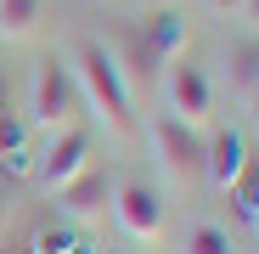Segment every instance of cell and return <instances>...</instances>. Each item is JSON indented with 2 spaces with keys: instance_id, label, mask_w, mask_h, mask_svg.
I'll return each mask as SVG.
<instances>
[{
  "instance_id": "e0dca14e",
  "label": "cell",
  "mask_w": 259,
  "mask_h": 254,
  "mask_svg": "<svg viewBox=\"0 0 259 254\" xmlns=\"http://www.w3.org/2000/svg\"><path fill=\"white\" fill-rule=\"evenodd\" d=\"M242 113H248V119H253V124H259V79H253V91H248V96H242Z\"/></svg>"
},
{
  "instance_id": "7a4b0ae2",
  "label": "cell",
  "mask_w": 259,
  "mask_h": 254,
  "mask_svg": "<svg viewBox=\"0 0 259 254\" xmlns=\"http://www.w3.org/2000/svg\"><path fill=\"white\" fill-rule=\"evenodd\" d=\"M23 124H28V136H39V141H51V136L73 130V124H84L79 85H73V68H68V62L46 57V62L34 68V79H28V113H23Z\"/></svg>"
},
{
  "instance_id": "ac0fdd59",
  "label": "cell",
  "mask_w": 259,
  "mask_h": 254,
  "mask_svg": "<svg viewBox=\"0 0 259 254\" xmlns=\"http://www.w3.org/2000/svg\"><path fill=\"white\" fill-rule=\"evenodd\" d=\"M242 23H248V28L259 34V0H242Z\"/></svg>"
},
{
  "instance_id": "ffe728a7",
  "label": "cell",
  "mask_w": 259,
  "mask_h": 254,
  "mask_svg": "<svg viewBox=\"0 0 259 254\" xmlns=\"http://www.w3.org/2000/svg\"><path fill=\"white\" fill-rule=\"evenodd\" d=\"M0 226H6V198H0Z\"/></svg>"
},
{
  "instance_id": "277c9868",
  "label": "cell",
  "mask_w": 259,
  "mask_h": 254,
  "mask_svg": "<svg viewBox=\"0 0 259 254\" xmlns=\"http://www.w3.org/2000/svg\"><path fill=\"white\" fill-rule=\"evenodd\" d=\"M152 153H158V169L175 192H197L203 187V136L186 130L175 113H158L152 119Z\"/></svg>"
},
{
  "instance_id": "d6986e66",
  "label": "cell",
  "mask_w": 259,
  "mask_h": 254,
  "mask_svg": "<svg viewBox=\"0 0 259 254\" xmlns=\"http://www.w3.org/2000/svg\"><path fill=\"white\" fill-rule=\"evenodd\" d=\"M62 254H102V248H96V243H79V237H73V243H68Z\"/></svg>"
},
{
  "instance_id": "ba28073f",
  "label": "cell",
  "mask_w": 259,
  "mask_h": 254,
  "mask_svg": "<svg viewBox=\"0 0 259 254\" xmlns=\"http://www.w3.org/2000/svg\"><path fill=\"white\" fill-rule=\"evenodd\" d=\"M248 164H253L248 136L214 119L208 130H203V187H208V192H231V187H237V175H242Z\"/></svg>"
},
{
  "instance_id": "9a60e30c",
  "label": "cell",
  "mask_w": 259,
  "mask_h": 254,
  "mask_svg": "<svg viewBox=\"0 0 259 254\" xmlns=\"http://www.w3.org/2000/svg\"><path fill=\"white\" fill-rule=\"evenodd\" d=\"M68 243H73L68 232H51V226H39V232L28 237V254H62Z\"/></svg>"
},
{
  "instance_id": "7402d4cb",
  "label": "cell",
  "mask_w": 259,
  "mask_h": 254,
  "mask_svg": "<svg viewBox=\"0 0 259 254\" xmlns=\"http://www.w3.org/2000/svg\"><path fill=\"white\" fill-rule=\"evenodd\" d=\"M0 254H17V248H0Z\"/></svg>"
},
{
  "instance_id": "9c48e42d",
  "label": "cell",
  "mask_w": 259,
  "mask_h": 254,
  "mask_svg": "<svg viewBox=\"0 0 259 254\" xmlns=\"http://www.w3.org/2000/svg\"><path fill=\"white\" fill-rule=\"evenodd\" d=\"M0 164H12V169H34V153H28V124L23 113L12 107V91H6V79H0Z\"/></svg>"
},
{
  "instance_id": "5bb4252c",
  "label": "cell",
  "mask_w": 259,
  "mask_h": 254,
  "mask_svg": "<svg viewBox=\"0 0 259 254\" xmlns=\"http://www.w3.org/2000/svg\"><path fill=\"white\" fill-rule=\"evenodd\" d=\"M226 198L237 203V215H242V221H253V226H259V158H253L242 175H237V187H231Z\"/></svg>"
},
{
  "instance_id": "4fadbf2b",
  "label": "cell",
  "mask_w": 259,
  "mask_h": 254,
  "mask_svg": "<svg viewBox=\"0 0 259 254\" xmlns=\"http://www.w3.org/2000/svg\"><path fill=\"white\" fill-rule=\"evenodd\" d=\"M181 254H237V237H231L220 221H197V226H186Z\"/></svg>"
},
{
  "instance_id": "7c38bea8",
  "label": "cell",
  "mask_w": 259,
  "mask_h": 254,
  "mask_svg": "<svg viewBox=\"0 0 259 254\" xmlns=\"http://www.w3.org/2000/svg\"><path fill=\"white\" fill-rule=\"evenodd\" d=\"M253 79H259V40H248V46H231V57H226V85H231V96H237V102L253 91Z\"/></svg>"
},
{
  "instance_id": "30bf717a",
  "label": "cell",
  "mask_w": 259,
  "mask_h": 254,
  "mask_svg": "<svg viewBox=\"0 0 259 254\" xmlns=\"http://www.w3.org/2000/svg\"><path fill=\"white\" fill-rule=\"evenodd\" d=\"M39 12H46V0H0V40L6 46H28L39 34Z\"/></svg>"
},
{
  "instance_id": "8fae6325",
  "label": "cell",
  "mask_w": 259,
  "mask_h": 254,
  "mask_svg": "<svg viewBox=\"0 0 259 254\" xmlns=\"http://www.w3.org/2000/svg\"><path fill=\"white\" fill-rule=\"evenodd\" d=\"M147 51L158 57V68H169V62H181V57H186V17H175V12H163V17L152 23V34H147Z\"/></svg>"
},
{
  "instance_id": "44dd1931",
  "label": "cell",
  "mask_w": 259,
  "mask_h": 254,
  "mask_svg": "<svg viewBox=\"0 0 259 254\" xmlns=\"http://www.w3.org/2000/svg\"><path fill=\"white\" fill-rule=\"evenodd\" d=\"M141 6H169V0H141Z\"/></svg>"
},
{
  "instance_id": "52a82bcc",
  "label": "cell",
  "mask_w": 259,
  "mask_h": 254,
  "mask_svg": "<svg viewBox=\"0 0 259 254\" xmlns=\"http://www.w3.org/2000/svg\"><path fill=\"white\" fill-rule=\"evenodd\" d=\"M91 164H96V141H91L84 124H73V130H62V136H51L46 147H39V158H34L28 175L46 187V192H62L79 169H91Z\"/></svg>"
},
{
  "instance_id": "8992f818",
  "label": "cell",
  "mask_w": 259,
  "mask_h": 254,
  "mask_svg": "<svg viewBox=\"0 0 259 254\" xmlns=\"http://www.w3.org/2000/svg\"><path fill=\"white\" fill-rule=\"evenodd\" d=\"M51 198H57V215H62L68 226L102 232L107 215H113V175H107L102 164H91V169H79V175H73L62 192H51Z\"/></svg>"
},
{
  "instance_id": "6da1fadb",
  "label": "cell",
  "mask_w": 259,
  "mask_h": 254,
  "mask_svg": "<svg viewBox=\"0 0 259 254\" xmlns=\"http://www.w3.org/2000/svg\"><path fill=\"white\" fill-rule=\"evenodd\" d=\"M68 68H73V85H79V107H91L113 141H136V96H130L107 40H84Z\"/></svg>"
},
{
  "instance_id": "3957f363",
  "label": "cell",
  "mask_w": 259,
  "mask_h": 254,
  "mask_svg": "<svg viewBox=\"0 0 259 254\" xmlns=\"http://www.w3.org/2000/svg\"><path fill=\"white\" fill-rule=\"evenodd\" d=\"M130 243H141V248H152V243H163V232H169V203L158 198V187H147L141 175H124V181H113V215H107Z\"/></svg>"
},
{
  "instance_id": "5b68a950",
  "label": "cell",
  "mask_w": 259,
  "mask_h": 254,
  "mask_svg": "<svg viewBox=\"0 0 259 254\" xmlns=\"http://www.w3.org/2000/svg\"><path fill=\"white\" fill-rule=\"evenodd\" d=\"M163 102H169V113H175L186 130H208L214 124V79L192 62V57H181V62H169L163 68Z\"/></svg>"
},
{
  "instance_id": "2e32d148",
  "label": "cell",
  "mask_w": 259,
  "mask_h": 254,
  "mask_svg": "<svg viewBox=\"0 0 259 254\" xmlns=\"http://www.w3.org/2000/svg\"><path fill=\"white\" fill-rule=\"evenodd\" d=\"M203 6H208L214 17H226V23H231V17H242V0H203Z\"/></svg>"
}]
</instances>
